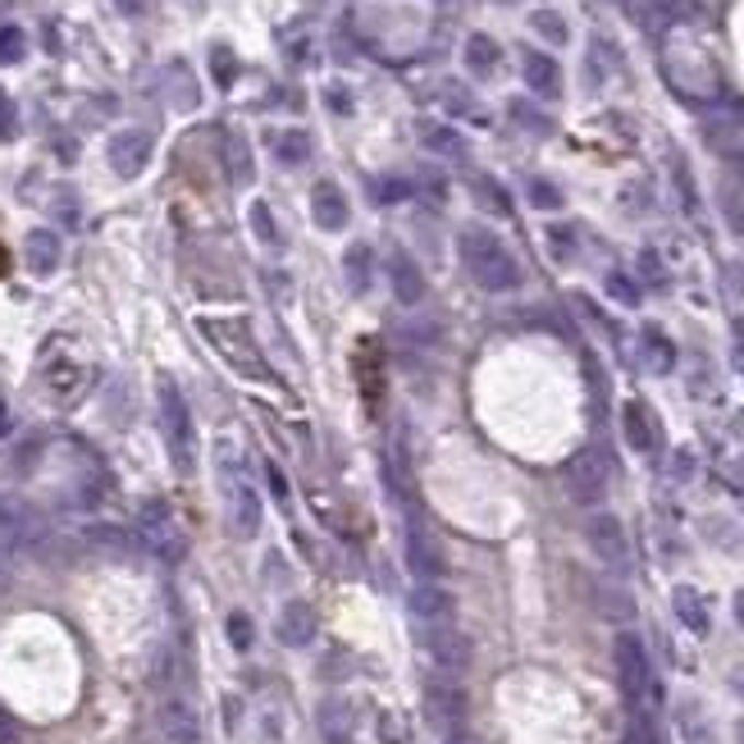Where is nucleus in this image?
<instances>
[{
    "label": "nucleus",
    "mask_w": 744,
    "mask_h": 744,
    "mask_svg": "<svg viewBox=\"0 0 744 744\" xmlns=\"http://www.w3.org/2000/svg\"><path fill=\"white\" fill-rule=\"evenodd\" d=\"M215 73H220V83H228V79H234V64H228V56H224V50L215 56Z\"/></svg>",
    "instance_id": "nucleus-46"
},
{
    "label": "nucleus",
    "mask_w": 744,
    "mask_h": 744,
    "mask_svg": "<svg viewBox=\"0 0 744 744\" xmlns=\"http://www.w3.org/2000/svg\"><path fill=\"white\" fill-rule=\"evenodd\" d=\"M467 69L480 73V79H484V73H494V69H498V42L484 37V33H475V37L467 42Z\"/></svg>",
    "instance_id": "nucleus-26"
},
{
    "label": "nucleus",
    "mask_w": 744,
    "mask_h": 744,
    "mask_svg": "<svg viewBox=\"0 0 744 744\" xmlns=\"http://www.w3.org/2000/svg\"><path fill=\"white\" fill-rule=\"evenodd\" d=\"M389 279H393V297L402 302V306H416L421 297H425V274L416 270V261L412 256H393L389 261Z\"/></svg>",
    "instance_id": "nucleus-20"
},
{
    "label": "nucleus",
    "mask_w": 744,
    "mask_h": 744,
    "mask_svg": "<svg viewBox=\"0 0 744 744\" xmlns=\"http://www.w3.org/2000/svg\"><path fill=\"white\" fill-rule=\"evenodd\" d=\"M270 151H274V161H279V165H293V169H297V165L311 161V151H316V146H311V138H306L302 128H284V133H274V138H270Z\"/></svg>",
    "instance_id": "nucleus-23"
},
{
    "label": "nucleus",
    "mask_w": 744,
    "mask_h": 744,
    "mask_svg": "<svg viewBox=\"0 0 744 744\" xmlns=\"http://www.w3.org/2000/svg\"><path fill=\"white\" fill-rule=\"evenodd\" d=\"M626 744H662V735H658V727L649 722V717H630V727H626Z\"/></svg>",
    "instance_id": "nucleus-35"
},
{
    "label": "nucleus",
    "mask_w": 744,
    "mask_h": 744,
    "mask_svg": "<svg viewBox=\"0 0 744 744\" xmlns=\"http://www.w3.org/2000/svg\"><path fill=\"white\" fill-rule=\"evenodd\" d=\"M649 366L653 370H672V343L662 333H649Z\"/></svg>",
    "instance_id": "nucleus-37"
},
{
    "label": "nucleus",
    "mask_w": 744,
    "mask_h": 744,
    "mask_svg": "<svg viewBox=\"0 0 744 744\" xmlns=\"http://www.w3.org/2000/svg\"><path fill=\"white\" fill-rule=\"evenodd\" d=\"M142 539L151 548H156L161 557H178V534H174V511H169V503H146L142 507Z\"/></svg>",
    "instance_id": "nucleus-14"
},
{
    "label": "nucleus",
    "mask_w": 744,
    "mask_h": 744,
    "mask_svg": "<svg viewBox=\"0 0 744 744\" xmlns=\"http://www.w3.org/2000/svg\"><path fill=\"white\" fill-rule=\"evenodd\" d=\"M402 333H406V339H416V343H439V324H434V320H412Z\"/></svg>",
    "instance_id": "nucleus-40"
},
{
    "label": "nucleus",
    "mask_w": 744,
    "mask_h": 744,
    "mask_svg": "<svg viewBox=\"0 0 744 744\" xmlns=\"http://www.w3.org/2000/svg\"><path fill=\"white\" fill-rule=\"evenodd\" d=\"M311 215H316V224L324 228V234H339V228H347V197L333 188V184H316V192H311Z\"/></svg>",
    "instance_id": "nucleus-18"
},
{
    "label": "nucleus",
    "mask_w": 744,
    "mask_h": 744,
    "mask_svg": "<svg viewBox=\"0 0 744 744\" xmlns=\"http://www.w3.org/2000/svg\"><path fill=\"white\" fill-rule=\"evenodd\" d=\"M425 712H429V722L439 731H457L461 722H467V695H461V685L434 676L425 685Z\"/></svg>",
    "instance_id": "nucleus-13"
},
{
    "label": "nucleus",
    "mask_w": 744,
    "mask_h": 744,
    "mask_svg": "<svg viewBox=\"0 0 744 744\" xmlns=\"http://www.w3.org/2000/svg\"><path fill=\"white\" fill-rule=\"evenodd\" d=\"M421 142L429 151H448V156H461V138H452V128H425Z\"/></svg>",
    "instance_id": "nucleus-33"
},
{
    "label": "nucleus",
    "mask_w": 744,
    "mask_h": 744,
    "mask_svg": "<svg viewBox=\"0 0 744 744\" xmlns=\"http://www.w3.org/2000/svg\"><path fill=\"white\" fill-rule=\"evenodd\" d=\"M530 23H534V33L544 37V42H553V46H567V42H571L567 23H562V14H553V10H539Z\"/></svg>",
    "instance_id": "nucleus-29"
},
{
    "label": "nucleus",
    "mask_w": 744,
    "mask_h": 744,
    "mask_svg": "<svg viewBox=\"0 0 744 744\" xmlns=\"http://www.w3.org/2000/svg\"><path fill=\"white\" fill-rule=\"evenodd\" d=\"M119 10H128V14H138V10H142V0H119Z\"/></svg>",
    "instance_id": "nucleus-48"
},
{
    "label": "nucleus",
    "mask_w": 744,
    "mask_h": 744,
    "mask_svg": "<svg viewBox=\"0 0 744 744\" xmlns=\"http://www.w3.org/2000/svg\"><path fill=\"white\" fill-rule=\"evenodd\" d=\"M406 567L416 571V580H444V571H448L439 539L429 534V525L421 517L406 521Z\"/></svg>",
    "instance_id": "nucleus-9"
},
{
    "label": "nucleus",
    "mask_w": 744,
    "mask_h": 744,
    "mask_svg": "<svg viewBox=\"0 0 744 744\" xmlns=\"http://www.w3.org/2000/svg\"><path fill=\"white\" fill-rule=\"evenodd\" d=\"M188 5H201V0H188Z\"/></svg>",
    "instance_id": "nucleus-49"
},
{
    "label": "nucleus",
    "mask_w": 744,
    "mask_h": 744,
    "mask_svg": "<svg viewBox=\"0 0 744 744\" xmlns=\"http://www.w3.org/2000/svg\"><path fill=\"white\" fill-rule=\"evenodd\" d=\"M622 425H626V444L635 452H653L658 448V425L653 416L645 412V402H626L622 406Z\"/></svg>",
    "instance_id": "nucleus-21"
},
{
    "label": "nucleus",
    "mask_w": 744,
    "mask_h": 744,
    "mask_svg": "<svg viewBox=\"0 0 744 744\" xmlns=\"http://www.w3.org/2000/svg\"><path fill=\"white\" fill-rule=\"evenodd\" d=\"M161 731H165L169 744H197L201 740V722H197V712L184 699H169L161 708Z\"/></svg>",
    "instance_id": "nucleus-19"
},
{
    "label": "nucleus",
    "mask_w": 744,
    "mask_h": 744,
    "mask_svg": "<svg viewBox=\"0 0 744 744\" xmlns=\"http://www.w3.org/2000/svg\"><path fill=\"white\" fill-rule=\"evenodd\" d=\"M475 192H480V201H484V206H489V211H498V215H507L511 211V201H507V192L494 184V178H475V184H471Z\"/></svg>",
    "instance_id": "nucleus-32"
},
{
    "label": "nucleus",
    "mask_w": 744,
    "mask_h": 744,
    "mask_svg": "<svg viewBox=\"0 0 744 744\" xmlns=\"http://www.w3.org/2000/svg\"><path fill=\"white\" fill-rule=\"evenodd\" d=\"M626 10L645 33H666L672 23H685L699 14L695 0H626Z\"/></svg>",
    "instance_id": "nucleus-12"
},
{
    "label": "nucleus",
    "mask_w": 744,
    "mask_h": 744,
    "mask_svg": "<svg viewBox=\"0 0 744 744\" xmlns=\"http://www.w3.org/2000/svg\"><path fill=\"white\" fill-rule=\"evenodd\" d=\"M224 630H228V645H234L238 653H247V649L256 645V626H251V617H247V612H228Z\"/></svg>",
    "instance_id": "nucleus-30"
},
{
    "label": "nucleus",
    "mask_w": 744,
    "mask_h": 744,
    "mask_svg": "<svg viewBox=\"0 0 744 744\" xmlns=\"http://www.w3.org/2000/svg\"><path fill=\"white\" fill-rule=\"evenodd\" d=\"M607 480H612V471H607V461H603L599 448H584V452H576L567 461V489H571V498L580 507H599L603 494H607Z\"/></svg>",
    "instance_id": "nucleus-7"
},
{
    "label": "nucleus",
    "mask_w": 744,
    "mask_h": 744,
    "mask_svg": "<svg viewBox=\"0 0 744 744\" xmlns=\"http://www.w3.org/2000/svg\"><path fill=\"white\" fill-rule=\"evenodd\" d=\"M457 256H461V265H467V274L475 279L484 293H511V288L521 284L517 256H511V251L489 234V228H461Z\"/></svg>",
    "instance_id": "nucleus-1"
},
{
    "label": "nucleus",
    "mask_w": 744,
    "mask_h": 744,
    "mask_svg": "<svg viewBox=\"0 0 744 744\" xmlns=\"http://www.w3.org/2000/svg\"><path fill=\"white\" fill-rule=\"evenodd\" d=\"M23 60V33L19 28H0V64Z\"/></svg>",
    "instance_id": "nucleus-36"
},
{
    "label": "nucleus",
    "mask_w": 744,
    "mask_h": 744,
    "mask_svg": "<svg viewBox=\"0 0 744 744\" xmlns=\"http://www.w3.org/2000/svg\"><path fill=\"white\" fill-rule=\"evenodd\" d=\"M584 544L594 548V557L603 562L607 571H626L630 567V539H626V525L612 517V511H594V517H589Z\"/></svg>",
    "instance_id": "nucleus-5"
},
{
    "label": "nucleus",
    "mask_w": 744,
    "mask_h": 744,
    "mask_svg": "<svg viewBox=\"0 0 744 744\" xmlns=\"http://www.w3.org/2000/svg\"><path fill=\"white\" fill-rule=\"evenodd\" d=\"M251 228H256V238H261L265 247H279V243H284V238H279V224H274V215H270L265 201H256V206H251Z\"/></svg>",
    "instance_id": "nucleus-31"
},
{
    "label": "nucleus",
    "mask_w": 744,
    "mask_h": 744,
    "mask_svg": "<svg viewBox=\"0 0 744 744\" xmlns=\"http://www.w3.org/2000/svg\"><path fill=\"white\" fill-rule=\"evenodd\" d=\"M87 539H92V544H101V548H128V544H133V539H128L123 530H115V525H96Z\"/></svg>",
    "instance_id": "nucleus-38"
},
{
    "label": "nucleus",
    "mask_w": 744,
    "mask_h": 744,
    "mask_svg": "<svg viewBox=\"0 0 744 744\" xmlns=\"http://www.w3.org/2000/svg\"><path fill=\"white\" fill-rule=\"evenodd\" d=\"M228 174H234V184H251L256 178V165H251V146L247 138H228Z\"/></svg>",
    "instance_id": "nucleus-28"
},
{
    "label": "nucleus",
    "mask_w": 744,
    "mask_h": 744,
    "mask_svg": "<svg viewBox=\"0 0 744 744\" xmlns=\"http://www.w3.org/2000/svg\"><path fill=\"white\" fill-rule=\"evenodd\" d=\"M530 201L539 211H557L562 206V192L553 184H544V178H530Z\"/></svg>",
    "instance_id": "nucleus-34"
},
{
    "label": "nucleus",
    "mask_w": 744,
    "mask_h": 744,
    "mask_svg": "<svg viewBox=\"0 0 744 744\" xmlns=\"http://www.w3.org/2000/svg\"><path fill=\"white\" fill-rule=\"evenodd\" d=\"M60 256H64V243H60V234H50V228H33L28 243H23V261L42 279L60 270Z\"/></svg>",
    "instance_id": "nucleus-16"
},
{
    "label": "nucleus",
    "mask_w": 744,
    "mask_h": 744,
    "mask_svg": "<svg viewBox=\"0 0 744 744\" xmlns=\"http://www.w3.org/2000/svg\"><path fill=\"white\" fill-rule=\"evenodd\" d=\"M0 744H19V727L10 722V712L0 708Z\"/></svg>",
    "instance_id": "nucleus-44"
},
{
    "label": "nucleus",
    "mask_w": 744,
    "mask_h": 744,
    "mask_svg": "<svg viewBox=\"0 0 744 744\" xmlns=\"http://www.w3.org/2000/svg\"><path fill=\"white\" fill-rule=\"evenodd\" d=\"M379 740H383V744H406V731H402L398 717H389V712L379 717Z\"/></svg>",
    "instance_id": "nucleus-41"
},
{
    "label": "nucleus",
    "mask_w": 744,
    "mask_h": 744,
    "mask_svg": "<svg viewBox=\"0 0 744 744\" xmlns=\"http://www.w3.org/2000/svg\"><path fill=\"white\" fill-rule=\"evenodd\" d=\"M0 265H5V256H0Z\"/></svg>",
    "instance_id": "nucleus-50"
},
{
    "label": "nucleus",
    "mask_w": 744,
    "mask_h": 744,
    "mask_svg": "<svg viewBox=\"0 0 744 744\" xmlns=\"http://www.w3.org/2000/svg\"><path fill=\"white\" fill-rule=\"evenodd\" d=\"M416 635H421V649L429 653V662L439 666V672L461 676V672L471 666V653H475V649H471V639L461 635L452 622H448V626H421Z\"/></svg>",
    "instance_id": "nucleus-6"
},
{
    "label": "nucleus",
    "mask_w": 744,
    "mask_h": 744,
    "mask_svg": "<svg viewBox=\"0 0 744 744\" xmlns=\"http://www.w3.org/2000/svg\"><path fill=\"white\" fill-rule=\"evenodd\" d=\"M525 83H530L534 96H557V92H562V69H557V60L530 50V56H525Z\"/></svg>",
    "instance_id": "nucleus-22"
},
{
    "label": "nucleus",
    "mask_w": 744,
    "mask_h": 744,
    "mask_svg": "<svg viewBox=\"0 0 744 744\" xmlns=\"http://www.w3.org/2000/svg\"><path fill=\"white\" fill-rule=\"evenodd\" d=\"M228 511H234V530L243 539H251L256 530H261V498H256L251 484L228 480Z\"/></svg>",
    "instance_id": "nucleus-17"
},
{
    "label": "nucleus",
    "mask_w": 744,
    "mask_h": 744,
    "mask_svg": "<svg viewBox=\"0 0 744 744\" xmlns=\"http://www.w3.org/2000/svg\"><path fill=\"white\" fill-rule=\"evenodd\" d=\"M10 576H14V548L0 544V594L10 589Z\"/></svg>",
    "instance_id": "nucleus-43"
},
{
    "label": "nucleus",
    "mask_w": 744,
    "mask_h": 744,
    "mask_svg": "<svg viewBox=\"0 0 744 744\" xmlns=\"http://www.w3.org/2000/svg\"><path fill=\"white\" fill-rule=\"evenodd\" d=\"M161 429H165V448L174 457L178 475H192V461H197V429H192V412L184 393L174 389L169 379H161Z\"/></svg>",
    "instance_id": "nucleus-3"
},
{
    "label": "nucleus",
    "mask_w": 744,
    "mask_h": 744,
    "mask_svg": "<svg viewBox=\"0 0 744 744\" xmlns=\"http://www.w3.org/2000/svg\"><path fill=\"white\" fill-rule=\"evenodd\" d=\"M511 115H517V119H525V128H534V133H548V128H553L544 115H534L530 106H521V101H517V106H511Z\"/></svg>",
    "instance_id": "nucleus-42"
},
{
    "label": "nucleus",
    "mask_w": 744,
    "mask_h": 744,
    "mask_svg": "<svg viewBox=\"0 0 744 744\" xmlns=\"http://www.w3.org/2000/svg\"><path fill=\"white\" fill-rule=\"evenodd\" d=\"M197 329H201V339L215 343V352H220L238 375H247V379H270L265 356H261V347H256L251 329H247L243 320H201Z\"/></svg>",
    "instance_id": "nucleus-2"
},
{
    "label": "nucleus",
    "mask_w": 744,
    "mask_h": 744,
    "mask_svg": "<svg viewBox=\"0 0 744 744\" xmlns=\"http://www.w3.org/2000/svg\"><path fill=\"white\" fill-rule=\"evenodd\" d=\"M612 666H617V681H622V695L630 704H639L653 689V662H649V649L645 639L622 630L617 645H612Z\"/></svg>",
    "instance_id": "nucleus-4"
},
{
    "label": "nucleus",
    "mask_w": 744,
    "mask_h": 744,
    "mask_svg": "<svg viewBox=\"0 0 744 744\" xmlns=\"http://www.w3.org/2000/svg\"><path fill=\"white\" fill-rule=\"evenodd\" d=\"M406 607H412L416 626H448L457 617V599L448 594L439 580H421L412 594H406Z\"/></svg>",
    "instance_id": "nucleus-10"
},
{
    "label": "nucleus",
    "mask_w": 744,
    "mask_h": 744,
    "mask_svg": "<svg viewBox=\"0 0 744 744\" xmlns=\"http://www.w3.org/2000/svg\"><path fill=\"white\" fill-rule=\"evenodd\" d=\"M672 603H676V617H681L689 630H695V635H704V630H708V607H704V599H699L689 584H676Z\"/></svg>",
    "instance_id": "nucleus-25"
},
{
    "label": "nucleus",
    "mask_w": 744,
    "mask_h": 744,
    "mask_svg": "<svg viewBox=\"0 0 744 744\" xmlns=\"http://www.w3.org/2000/svg\"><path fill=\"white\" fill-rule=\"evenodd\" d=\"M607 293L617 297V302H626V306H635V302H639V288L630 284L626 274H607Z\"/></svg>",
    "instance_id": "nucleus-39"
},
{
    "label": "nucleus",
    "mask_w": 744,
    "mask_h": 744,
    "mask_svg": "<svg viewBox=\"0 0 744 744\" xmlns=\"http://www.w3.org/2000/svg\"><path fill=\"white\" fill-rule=\"evenodd\" d=\"M343 270H347V288H352V293H366V288H370V247L356 243V247L343 256Z\"/></svg>",
    "instance_id": "nucleus-27"
},
{
    "label": "nucleus",
    "mask_w": 744,
    "mask_h": 744,
    "mask_svg": "<svg viewBox=\"0 0 744 744\" xmlns=\"http://www.w3.org/2000/svg\"><path fill=\"white\" fill-rule=\"evenodd\" d=\"M735 622L744 626V589H740V594H735Z\"/></svg>",
    "instance_id": "nucleus-47"
},
{
    "label": "nucleus",
    "mask_w": 744,
    "mask_h": 744,
    "mask_svg": "<svg viewBox=\"0 0 744 744\" xmlns=\"http://www.w3.org/2000/svg\"><path fill=\"white\" fill-rule=\"evenodd\" d=\"M279 639H284L288 649H306V645H316V607L306 603V599H293V603H284V612H279Z\"/></svg>",
    "instance_id": "nucleus-15"
},
{
    "label": "nucleus",
    "mask_w": 744,
    "mask_h": 744,
    "mask_svg": "<svg viewBox=\"0 0 744 744\" xmlns=\"http://www.w3.org/2000/svg\"><path fill=\"white\" fill-rule=\"evenodd\" d=\"M320 731H324V744H352V708L329 699L320 708Z\"/></svg>",
    "instance_id": "nucleus-24"
},
{
    "label": "nucleus",
    "mask_w": 744,
    "mask_h": 744,
    "mask_svg": "<svg viewBox=\"0 0 744 744\" xmlns=\"http://www.w3.org/2000/svg\"><path fill=\"white\" fill-rule=\"evenodd\" d=\"M151 151H156V142H151L146 128H123V133L110 138V169L119 178H138L151 161Z\"/></svg>",
    "instance_id": "nucleus-11"
},
{
    "label": "nucleus",
    "mask_w": 744,
    "mask_h": 744,
    "mask_svg": "<svg viewBox=\"0 0 744 744\" xmlns=\"http://www.w3.org/2000/svg\"><path fill=\"white\" fill-rule=\"evenodd\" d=\"M270 489H274L279 498H288V480H284V471H279V467H270Z\"/></svg>",
    "instance_id": "nucleus-45"
},
{
    "label": "nucleus",
    "mask_w": 744,
    "mask_h": 744,
    "mask_svg": "<svg viewBox=\"0 0 744 744\" xmlns=\"http://www.w3.org/2000/svg\"><path fill=\"white\" fill-rule=\"evenodd\" d=\"M0 544L19 548H42L46 544V525L37 517V507H28L23 498H0Z\"/></svg>",
    "instance_id": "nucleus-8"
}]
</instances>
